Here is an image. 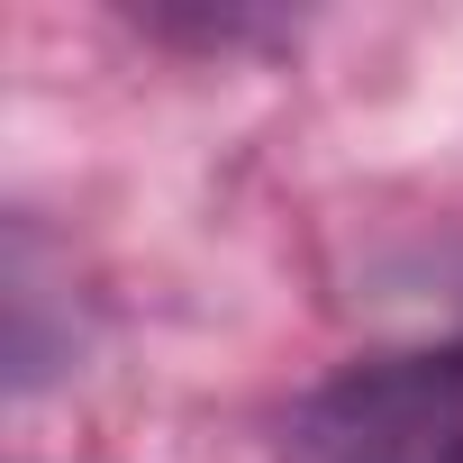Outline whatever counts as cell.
I'll return each mask as SVG.
<instances>
[{
  "label": "cell",
  "instance_id": "1",
  "mask_svg": "<svg viewBox=\"0 0 463 463\" xmlns=\"http://www.w3.org/2000/svg\"><path fill=\"white\" fill-rule=\"evenodd\" d=\"M364 463H463V436H391V445H373Z\"/></svg>",
  "mask_w": 463,
  "mask_h": 463
}]
</instances>
